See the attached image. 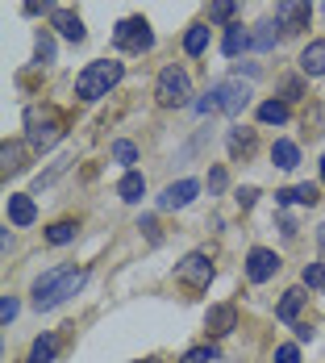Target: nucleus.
<instances>
[{
    "label": "nucleus",
    "mask_w": 325,
    "mask_h": 363,
    "mask_svg": "<svg viewBox=\"0 0 325 363\" xmlns=\"http://www.w3.org/2000/svg\"><path fill=\"white\" fill-rule=\"evenodd\" d=\"M296 201H300V205H317V201H321V188H317V184H300V188H296Z\"/></svg>",
    "instance_id": "c756f323"
},
{
    "label": "nucleus",
    "mask_w": 325,
    "mask_h": 363,
    "mask_svg": "<svg viewBox=\"0 0 325 363\" xmlns=\"http://www.w3.org/2000/svg\"><path fill=\"white\" fill-rule=\"evenodd\" d=\"M183 50H188V55H205V50H209V26H200V21L188 26V34H183Z\"/></svg>",
    "instance_id": "f3484780"
},
{
    "label": "nucleus",
    "mask_w": 325,
    "mask_h": 363,
    "mask_svg": "<svg viewBox=\"0 0 325 363\" xmlns=\"http://www.w3.org/2000/svg\"><path fill=\"white\" fill-rule=\"evenodd\" d=\"M113 159H117V163H138V146L121 138V143H113Z\"/></svg>",
    "instance_id": "bb28decb"
},
{
    "label": "nucleus",
    "mask_w": 325,
    "mask_h": 363,
    "mask_svg": "<svg viewBox=\"0 0 325 363\" xmlns=\"http://www.w3.org/2000/svg\"><path fill=\"white\" fill-rule=\"evenodd\" d=\"M300 309H304V292H300V289H288V292H284V301L275 305V318H280V322H292Z\"/></svg>",
    "instance_id": "dca6fc26"
},
{
    "label": "nucleus",
    "mask_w": 325,
    "mask_h": 363,
    "mask_svg": "<svg viewBox=\"0 0 325 363\" xmlns=\"http://www.w3.org/2000/svg\"><path fill=\"white\" fill-rule=\"evenodd\" d=\"M154 96H159V105H188V96H192V79L183 67H163L159 72V84H154Z\"/></svg>",
    "instance_id": "7ed1b4c3"
},
{
    "label": "nucleus",
    "mask_w": 325,
    "mask_h": 363,
    "mask_svg": "<svg viewBox=\"0 0 325 363\" xmlns=\"http://www.w3.org/2000/svg\"><path fill=\"white\" fill-rule=\"evenodd\" d=\"M50 26H55L59 34L67 38V42H84V38H88L84 21H79L75 13H67V9H55V13H50Z\"/></svg>",
    "instance_id": "9b49d317"
},
{
    "label": "nucleus",
    "mask_w": 325,
    "mask_h": 363,
    "mask_svg": "<svg viewBox=\"0 0 325 363\" xmlns=\"http://www.w3.org/2000/svg\"><path fill=\"white\" fill-rule=\"evenodd\" d=\"M176 276H180L188 289H209V280H213V263H209V255L192 251L183 263H176Z\"/></svg>",
    "instance_id": "423d86ee"
},
{
    "label": "nucleus",
    "mask_w": 325,
    "mask_h": 363,
    "mask_svg": "<svg viewBox=\"0 0 325 363\" xmlns=\"http://www.w3.org/2000/svg\"><path fill=\"white\" fill-rule=\"evenodd\" d=\"M275 363H300V351H296V347H280V351H275Z\"/></svg>",
    "instance_id": "72a5a7b5"
},
{
    "label": "nucleus",
    "mask_w": 325,
    "mask_h": 363,
    "mask_svg": "<svg viewBox=\"0 0 325 363\" xmlns=\"http://www.w3.org/2000/svg\"><path fill=\"white\" fill-rule=\"evenodd\" d=\"M271 159H275V167L292 172V167L300 163V150H296V143H275L271 146Z\"/></svg>",
    "instance_id": "412c9836"
},
{
    "label": "nucleus",
    "mask_w": 325,
    "mask_h": 363,
    "mask_svg": "<svg viewBox=\"0 0 325 363\" xmlns=\"http://www.w3.org/2000/svg\"><path fill=\"white\" fill-rule=\"evenodd\" d=\"M142 192H146L142 172H125L121 184H117V196H121V201H130V205H134V201H142Z\"/></svg>",
    "instance_id": "2eb2a0df"
},
{
    "label": "nucleus",
    "mask_w": 325,
    "mask_h": 363,
    "mask_svg": "<svg viewBox=\"0 0 325 363\" xmlns=\"http://www.w3.org/2000/svg\"><path fill=\"white\" fill-rule=\"evenodd\" d=\"M79 284H84V267H75V263L50 267V272L34 284V305L38 309H55V305H63L67 296H75Z\"/></svg>",
    "instance_id": "f257e3e1"
},
{
    "label": "nucleus",
    "mask_w": 325,
    "mask_h": 363,
    "mask_svg": "<svg viewBox=\"0 0 325 363\" xmlns=\"http://www.w3.org/2000/svg\"><path fill=\"white\" fill-rule=\"evenodd\" d=\"M196 192H200V184H196V180L167 184V192L159 196V209H183V205H192V201H196Z\"/></svg>",
    "instance_id": "1a4fd4ad"
},
{
    "label": "nucleus",
    "mask_w": 325,
    "mask_h": 363,
    "mask_svg": "<svg viewBox=\"0 0 325 363\" xmlns=\"http://www.w3.org/2000/svg\"><path fill=\"white\" fill-rule=\"evenodd\" d=\"M234 13H238V0H213L209 4V21H234Z\"/></svg>",
    "instance_id": "b1692460"
},
{
    "label": "nucleus",
    "mask_w": 325,
    "mask_h": 363,
    "mask_svg": "<svg viewBox=\"0 0 325 363\" xmlns=\"http://www.w3.org/2000/svg\"><path fill=\"white\" fill-rule=\"evenodd\" d=\"M146 363H154V359H146Z\"/></svg>",
    "instance_id": "58836bf2"
},
{
    "label": "nucleus",
    "mask_w": 325,
    "mask_h": 363,
    "mask_svg": "<svg viewBox=\"0 0 325 363\" xmlns=\"http://www.w3.org/2000/svg\"><path fill=\"white\" fill-rule=\"evenodd\" d=\"M75 234H79V225H75V221H55V225L46 230V242L63 247V242H75Z\"/></svg>",
    "instance_id": "4be33fe9"
},
{
    "label": "nucleus",
    "mask_w": 325,
    "mask_h": 363,
    "mask_svg": "<svg viewBox=\"0 0 325 363\" xmlns=\"http://www.w3.org/2000/svg\"><path fill=\"white\" fill-rule=\"evenodd\" d=\"M121 75H125L121 63H88V67L79 72V79H75V92H79L84 101H101V96H108V88H113Z\"/></svg>",
    "instance_id": "f03ea898"
},
{
    "label": "nucleus",
    "mask_w": 325,
    "mask_h": 363,
    "mask_svg": "<svg viewBox=\"0 0 325 363\" xmlns=\"http://www.w3.org/2000/svg\"><path fill=\"white\" fill-rule=\"evenodd\" d=\"M292 201H296V188H280L275 192V205H292Z\"/></svg>",
    "instance_id": "e433bc0d"
},
{
    "label": "nucleus",
    "mask_w": 325,
    "mask_h": 363,
    "mask_svg": "<svg viewBox=\"0 0 325 363\" xmlns=\"http://www.w3.org/2000/svg\"><path fill=\"white\" fill-rule=\"evenodd\" d=\"M221 188H225V172L213 167V172H209V192H221Z\"/></svg>",
    "instance_id": "f704fd0d"
},
{
    "label": "nucleus",
    "mask_w": 325,
    "mask_h": 363,
    "mask_svg": "<svg viewBox=\"0 0 325 363\" xmlns=\"http://www.w3.org/2000/svg\"><path fill=\"white\" fill-rule=\"evenodd\" d=\"M321 180H325V159H321Z\"/></svg>",
    "instance_id": "4c0bfd02"
},
{
    "label": "nucleus",
    "mask_w": 325,
    "mask_h": 363,
    "mask_svg": "<svg viewBox=\"0 0 325 363\" xmlns=\"http://www.w3.org/2000/svg\"><path fill=\"white\" fill-rule=\"evenodd\" d=\"M254 201H258V192H254V188H242V192H238V205H242V209H251Z\"/></svg>",
    "instance_id": "c9c22d12"
},
{
    "label": "nucleus",
    "mask_w": 325,
    "mask_h": 363,
    "mask_svg": "<svg viewBox=\"0 0 325 363\" xmlns=\"http://www.w3.org/2000/svg\"><path fill=\"white\" fill-rule=\"evenodd\" d=\"M300 72L304 75H325V38L309 42V46L300 50Z\"/></svg>",
    "instance_id": "f8f14e48"
},
{
    "label": "nucleus",
    "mask_w": 325,
    "mask_h": 363,
    "mask_svg": "<svg viewBox=\"0 0 325 363\" xmlns=\"http://www.w3.org/2000/svg\"><path fill=\"white\" fill-rule=\"evenodd\" d=\"M229 150H234V155H251L254 150V134L251 130H234V134H229Z\"/></svg>",
    "instance_id": "393cba45"
},
{
    "label": "nucleus",
    "mask_w": 325,
    "mask_h": 363,
    "mask_svg": "<svg viewBox=\"0 0 325 363\" xmlns=\"http://www.w3.org/2000/svg\"><path fill=\"white\" fill-rule=\"evenodd\" d=\"M21 13H25V17H38V13H55V0H25V4H21Z\"/></svg>",
    "instance_id": "7c9ffc66"
},
{
    "label": "nucleus",
    "mask_w": 325,
    "mask_h": 363,
    "mask_svg": "<svg viewBox=\"0 0 325 363\" xmlns=\"http://www.w3.org/2000/svg\"><path fill=\"white\" fill-rule=\"evenodd\" d=\"M217 359V347H192L180 363H213Z\"/></svg>",
    "instance_id": "c85d7f7f"
},
{
    "label": "nucleus",
    "mask_w": 325,
    "mask_h": 363,
    "mask_svg": "<svg viewBox=\"0 0 325 363\" xmlns=\"http://www.w3.org/2000/svg\"><path fill=\"white\" fill-rule=\"evenodd\" d=\"M113 42H117L121 50H150V46H154V34H150V26H146L142 17H125V21L117 26Z\"/></svg>",
    "instance_id": "39448f33"
},
{
    "label": "nucleus",
    "mask_w": 325,
    "mask_h": 363,
    "mask_svg": "<svg viewBox=\"0 0 325 363\" xmlns=\"http://www.w3.org/2000/svg\"><path fill=\"white\" fill-rule=\"evenodd\" d=\"M38 63H55V42L46 34L38 38Z\"/></svg>",
    "instance_id": "473e14b6"
},
{
    "label": "nucleus",
    "mask_w": 325,
    "mask_h": 363,
    "mask_svg": "<svg viewBox=\"0 0 325 363\" xmlns=\"http://www.w3.org/2000/svg\"><path fill=\"white\" fill-rule=\"evenodd\" d=\"M246 46H254V38L246 34L242 26H229V30H225V42H221V50H225L229 59H238V55H242Z\"/></svg>",
    "instance_id": "4468645a"
},
{
    "label": "nucleus",
    "mask_w": 325,
    "mask_h": 363,
    "mask_svg": "<svg viewBox=\"0 0 325 363\" xmlns=\"http://www.w3.org/2000/svg\"><path fill=\"white\" fill-rule=\"evenodd\" d=\"M275 272H280V255H275V251H263V247H254V251L246 255V276H251L254 284H267Z\"/></svg>",
    "instance_id": "0eeeda50"
},
{
    "label": "nucleus",
    "mask_w": 325,
    "mask_h": 363,
    "mask_svg": "<svg viewBox=\"0 0 325 363\" xmlns=\"http://www.w3.org/2000/svg\"><path fill=\"white\" fill-rule=\"evenodd\" d=\"M209 96H213V109L217 113H242L251 105V84H242V79H217L213 88H209Z\"/></svg>",
    "instance_id": "20e7f679"
},
{
    "label": "nucleus",
    "mask_w": 325,
    "mask_h": 363,
    "mask_svg": "<svg viewBox=\"0 0 325 363\" xmlns=\"http://www.w3.org/2000/svg\"><path fill=\"white\" fill-rule=\"evenodd\" d=\"M55 351H59V338H55V334H42L25 363H50V359H55Z\"/></svg>",
    "instance_id": "aec40b11"
},
{
    "label": "nucleus",
    "mask_w": 325,
    "mask_h": 363,
    "mask_svg": "<svg viewBox=\"0 0 325 363\" xmlns=\"http://www.w3.org/2000/svg\"><path fill=\"white\" fill-rule=\"evenodd\" d=\"M309 289H325V263H309L304 267V276H300Z\"/></svg>",
    "instance_id": "cd10ccee"
},
{
    "label": "nucleus",
    "mask_w": 325,
    "mask_h": 363,
    "mask_svg": "<svg viewBox=\"0 0 325 363\" xmlns=\"http://www.w3.org/2000/svg\"><path fill=\"white\" fill-rule=\"evenodd\" d=\"M234 322H238V309H234V305H213L209 318H205V326L213 330V334H229Z\"/></svg>",
    "instance_id": "ddd939ff"
},
{
    "label": "nucleus",
    "mask_w": 325,
    "mask_h": 363,
    "mask_svg": "<svg viewBox=\"0 0 325 363\" xmlns=\"http://www.w3.org/2000/svg\"><path fill=\"white\" fill-rule=\"evenodd\" d=\"M63 138V121H55V117H46L42 125H38L34 117H30V146L34 150H50V146Z\"/></svg>",
    "instance_id": "9d476101"
},
{
    "label": "nucleus",
    "mask_w": 325,
    "mask_h": 363,
    "mask_svg": "<svg viewBox=\"0 0 325 363\" xmlns=\"http://www.w3.org/2000/svg\"><path fill=\"white\" fill-rule=\"evenodd\" d=\"M258 121H263V125H284V121H288V105H284V101H263V105H258Z\"/></svg>",
    "instance_id": "6ab92c4d"
},
{
    "label": "nucleus",
    "mask_w": 325,
    "mask_h": 363,
    "mask_svg": "<svg viewBox=\"0 0 325 363\" xmlns=\"http://www.w3.org/2000/svg\"><path fill=\"white\" fill-rule=\"evenodd\" d=\"M275 30H280V21H263L258 34H254V46H258V50H271V46H275Z\"/></svg>",
    "instance_id": "a878e982"
},
{
    "label": "nucleus",
    "mask_w": 325,
    "mask_h": 363,
    "mask_svg": "<svg viewBox=\"0 0 325 363\" xmlns=\"http://www.w3.org/2000/svg\"><path fill=\"white\" fill-rule=\"evenodd\" d=\"M17 309H21V305H17V296H4V301H0V322L8 326V322L17 318Z\"/></svg>",
    "instance_id": "2f4dec72"
},
{
    "label": "nucleus",
    "mask_w": 325,
    "mask_h": 363,
    "mask_svg": "<svg viewBox=\"0 0 325 363\" xmlns=\"http://www.w3.org/2000/svg\"><path fill=\"white\" fill-rule=\"evenodd\" d=\"M0 167H4V176H8V172H21V146L17 143L0 146Z\"/></svg>",
    "instance_id": "5701e85b"
},
{
    "label": "nucleus",
    "mask_w": 325,
    "mask_h": 363,
    "mask_svg": "<svg viewBox=\"0 0 325 363\" xmlns=\"http://www.w3.org/2000/svg\"><path fill=\"white\" fill-rule=\"evenodd\" d=\"M8 218H13V225H30L34 221V201L30 196H8Z\"/></svg>",
    "instance_id": "a211bd4d"
},
{
    "label": "nucleus",
    "mask_w": 325,
    "mask_h": 363,
    "mask_svg": "<svg viewBox=\"0 0 325 363\" xmlns=\"http://www.w3.org/2000/svg\"><path fill=\"white\" fill-rule=\"evenodd\" d=\"M275 21H280V30H304L309 26V0H280Z\"/></svg>",
    "instance_id": "6e6552de"
}]
</instances>
